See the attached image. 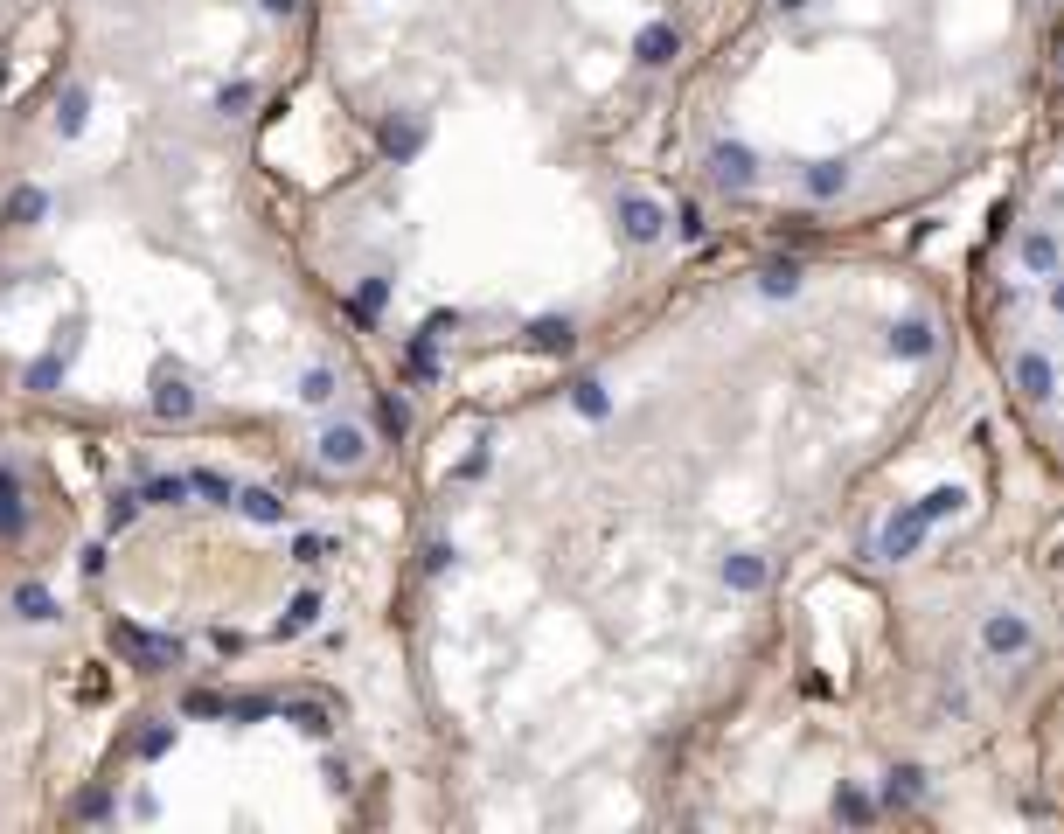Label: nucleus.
<instances>
[{"instance_id":"nucleus-20","label":"nucleus","mask_w":1064,"mask_h":834,"mask_svg":"<svg viewBox=\"0 0 1064 834\" xmlns=\"http://www.w3.org/2000/svg\"><path fill=\"white\" fill-rule=\"evenodd\" d=\"M300 397H306V404H327V397H334V369H306Z\"/></svg>"},{"instance_id":"nucleus-7","label":"nucleus","mask_w":1064,"mask_h":834,"mask_svg":"<svg viewBox=\"0 0 1064 834\" xmlns=\"http://www.w3.org/2000/svg\"><path fill=\"white\" fill-rule=\"evenodd\" d=\"M84 119H91V98H84V91L70 84V91L56 98V133H63V139H77V133H84Z\"/></svg>"},{"instance_id":"nucleus-27","label":"nucleus","mask_w":1064,"mask_h":834,"mask_svg":"<svg viewBox=\"0 0 1064 834\" xmlns=\"http://www.w3.org/2000/svg\"><path fill=\"white\" fill-rule=\"evenodd\" d=\"M77 814H84V821H105V814H112V800H105V793H84V800H77Z\"/></svg>"},{"instance_id":"nucleus-5","label":"nucleus","mask_w":1064,"mask_h":834,"mask_svg":"<svg viewBox=\"0 0 1064 834\" xmlns=\"http://www.w3.org/2000/svg\"><path fill=\"white\" fill-rule=\"evenodd\" d=\"M383 153H390V160H397V167H411V160H418V153H425V146H432V126H425V119H418V112H390V119H383Z\"/></svg>"},{"instance_id":"nucleus-22","label":"nucleus","mask_w":1064,"mask_h":834,"mask_svg":"<svg viewBox=\"0 0 1064 834\" xmlns=\"http://www.w3.org/2000/svg\"><path fill=\"white\" fill-rule=\"evenodd\" d=\"M181 709H188V716H230V702H223V695H209V689H195Z\"/></svg>"},{"instance_id":"nucleus-19","label":"nucleus","mask_w":1064,"mask_h":834,"mask_svg":"<svg viewBox=\"0 0 1064 834\" xmlns=\"http://www.w3.org/2000/svg\"><path fill=\"white\" fill-rule=\"evenodd\" d=\"M188 480H195V494H209V501H216V508H230V501H237V494H230V480H223V473H188Z\"/></svg>"},{"instance_id":"nucleus-23","label":"nucleus","mask_w":1064,"mask_h":834,"mask_svg":"<svg viewBox=\"0 0 1064 834\" xmlns=\"http://www.w3.org/2000/svg\"><path fill=\"white\" fill-rule=\"evenodd\" d=\"M140 508H147V494H119V501H112V515H105V522H112V529H126V522H133V515H140Z\"/></svg>"},{"instance_id":"nucleus-3","label":"nucleus","mask_w":1064,"mask_h":834,"mask_svg":"<svg viewBox=\"0 0 1064 834\" xmlns=\"http://www.w3.org/2000/svg\"><path fill=\"white\" fill-rule=\"evenodd\" d=\"M1016 779L1030 786V814L1064 821V689L1037 709V723L1023 730V751H1016Z\"/></svg>"},{"instance_id":"nucleus-24","label":"nucleus","mask_w":1064,"mask_h":834,"mask_svg":"<svg viewBox=\"0 0 1064 834\" xmlns=\"http://www.w3.org/2000/svg\"><path fill=\"white\" fill-rule=\"evenodd\" d=\"M244 105H251V84H223L216 91V112H244Z\"/></svg>"},{"instance_id":"nucleus-9","label":"nucleus","mask_w":1064,"mask_h":834,"mask_svg":"<svg viewBox=\"0 0 1064 834\" xmlns=\"http://www.w3.org/2000/svg\"><path fill=\"white\" fill-rule=\"evenodd\" d=\"M313 619H320V591H300V598H293V605L279 612V640H293V633H306Z\"/></svg>"},{"instance_id":"nucleus-6","label":"nucleus","mask_w":1064,"mask_h":834,"mask_svg":"<svg viewBox=\"0 0 1064 834\" xmlns=\"http://www.w3.org/2000/svg\"><path fill=\"white\" fill-rule=\"evenodd\" d=\"M320 459L327 466H362L369 459V431L362 424H327L320 431Z\"/></svg>"},{"instance_id":"nucleus-21","label":"nucleus","mask_w":1064,"mask_h":834,"mask_svg":"<svg viewBox=\"0 0 1064 834\" xmlns=\"http://www.w3.org/2000/svg\"><path fill=\"white\" fill-rule=\"evenodd\" d=\"M56 376H63V355H42V362L28 369V390H56Z\"/></svg>"},{"instance_id":"nucleus-26","label":"nucleus","mask_w":1064,"mask_h":834,"mask_svg":"<svg viewBox=\"0 0 1064 834\" xmlns=\"http://www.w3.org/2000/svg\"><path fill=\"white\" fill-rule=\"evenodd\" d=\"M320 556H327L320 536H293V563H320Z\"/></svg>"},{"instance_id":"nucleus-28","label":"nucleus","mask_w":1064,"mask_h":834,"mask_svg":"<svg viewBox=\"0 0 1064 834\" xmlns=\"http://www.w3.org/2000/svg\"><path fill=\"white\" fill-rule=\"evenodd\" d=\"M258 7H265V14H293L300 0H258Z\"/></svg>"},{"instance_id":"nucleus-13","label":"nucleus","mask_w":1064,"mask_h":834,"mask_svg":"<svg viewBox=\"0 0 1064 834\" xmlns=\"http://www.w3.org/2000/svg\"><path fill=\"white\" fill-rule=\"evenodd\" d=\"M42 209H49L42 188H14V195H7V223H42Z\"/></svg>"},{"instance_id":"nucleus-10","label":"nucleus","mask_w":1064,"mask_h":834,"mask_svg":"<svg viewBox=\"0 0 1064 834\" xmlns=\"http://www.w3.org/2000/svg\"><path fill=\"white\" fill-rule=\"evenodd\" d=\"M14 619H28V626H42V619H56V598H49L42 584H21V591H14Z\"/></svg>"},{"instance_id":"nucleus-18","label":"nucleus","mask_w":1064,"mask_h":834,"mask_svg":"<svg viewBox=\"0 0 1064 834\" xmlns=\"http://www.w3.org/2000/svg\"><path fill=\"white\" fill-rule=\"evenodd\" d=\"M174 751V723H153V730H140V758H167Z\"/></svg>"},{"instance_id":"nucleus-1","label":"nucleus","mask_w":1064,"mask_h":834,"mask_svg":"<svg viewBox=\"0 0 1064 834\" xmlns=\"http://www.w3.org/2000/svg\"><path fill=\"white\" fill-rule=\"evenodd\" d=\"M814 70V133L772 174L779 244H849L1016 160L1064 56V0H765Z\"/></svg>"},{"instance_id":"nucleus-16","label":"nucleus","mask_w":1064,"mask_h":834,"mask_svg":"<svg viewBox=\"0 0 1064 834\" xmlns=\"http://www.w3.org/2000/svg\"><path fill=\"white\" fill-rule=\"evenodd\" d=\"M153 411H160V417H188V411H195V390H188V383H160Z\"/></svg>"},{"instance_id":"nucleus-15","label":"nucleus","mask_w":1064,"mask_h":834,"mask_svg":"<svg viewBox=\"0 0 1064 834\" xmlns=\"http://www.w3.org/2000/svg\"><path fill=\"white\" fill-rule=\"evenodd\" d=\"M383 299H390V278H362V285H355V320H376Z\"/></svg>"},{"instance_id":"nucleus-12","label":"nucleus","mask_w":1064,"mask_h":834,"mask_svg":"<svg viewBox=\"0 0 1064 834\" xmlns=\"http://www.w3.org/2000/svg\"><path fill=\"white\" fill-rule=\"evenodd\" d=\"M376 424H383L390 438H404V431H411V404H404L397 390H383V397H376Z\"/></svg>"},{"instance_id":"nucleus-14","label":"nucleus","mask_w":1064,"mask_h":834,"mask_svg":"<svg viewBox=\"0 0 1064 834\" xmlns=\"http://www.w3.org/2000/svg\"><path fill=\"white\" fill-rule=\"evenodd\" d=\"M21 487H14V473H0V536H21Z\"/></svg>"},{"instance_id":"nucleus-2","label":"nucleus","mask_w":1064,"mask_h":834,"mask_svg":"<svg viewBox=\"0 0 1064 834\" xmlns=\"http://www.w3.org/2000/svg\"><path fill=\"white\" fill-rule=\"evenodd\" d=\"M974 369L1009 431L1064 480V56L960 278Z\"/></svg>"},{"instance_id":"nucleus-17","label":"nucleus","mask_w":1064,"mask_h":834,"mask_svg":"<svg viewBox=\"0 0 1064 834\" xmlns=\"http://www.w3.org/2000/svg\"><path fill=\"white\" fill-rule=\"evenodd\" d=\"M286 723H300L306 737H327V709H320V702H293V709H286Z\"/></svg>"},{"instance_id":"nucleus-25","label":"nucleus","mask_w":1064,"mask_h":834,"mask_svg":"<svg viewBox=\"0 0 1064 834\" xmlns=\"http://www.w3.org/2000/svg\"><path fill=\"white\" fill-rule=\"evenodd\" d=\"M230 716H237V723H258V716H272V702L251 695V702H230Z\"/></svg>"},{"instance_id":"nucleus-11","label":"nucleus","mask_w":1064,"mask_h":834,"mask_svg":"<svg viewBox=\"0 0 1064 834\" xmlns=\"http://www.w3.org/2000/svg\"><path fill=\"white\" fill-rule=\"evenodd\" d=\"M237 508H244L251 522H265V529H272V522H286V501H279V494H265V487H251V494H237Z\"/></svg>"},{"instance_id":"nucleus-8","label":"nucleus","mask_w":1064,"mask_h":834,"mask_svg":"<svg viewBox=\"0 0 1064 834\" xmlns=\"http://www.w3.org/2000/svg\"><path fill=\"white\" fill-rule=\"evenodd\" d=\"M140 494H147L153 508H181V501L195 494V480H188V473H160V480H147V487H140Z\"/></svg>"},{"instance_id":"nucleus-4","label":"nucleus","mask_w":1064,"mask_h":834,"mask_svg":"<svg viewBox=\"0 0 1064 834\" xmlns=\"http://www.w3.org/2000/svg\"><path fill=\"white\" fill-rule=\"evenodd\" d=\"M112 647H126V654H133L147 675H160V668H181V640H174V633H140V626H126V619H119V626H112Z\"/></svg>"}]
</instances>
